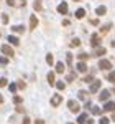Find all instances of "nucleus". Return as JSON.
Here are the masks:
<instances>
[{
    "label": "nucleus",
    "instance_id": "nucleus-1",
    "mask_svg": "<svg viewBox=\"0 0 115 124\" xmlns=\"http://www.w3.org/2000/svg\"><path fill=\"white\" fill-rule=\"evenodd\" d=\"M102 86V81L100 79H92L90 81V88H89V93H97Z\"/></svg>",
    "mask_w": 115,
    "mask_h": 124
},
{
    "label": "nucleus",
    "instance_id": "nucleus-2",
    "mask_svg": "<svg viewBox=\"0 0 115 124\" xmlns=\"http://www.w3.org/2000/svg\"><path fill=\"white\" fill-rule=\"evenodd\" d=\"M67 108H69L72 113H76V114L81 111V104H79L77 101H74V99H69V101H67Z\"/></svg>",
    "mask_w": 115,
    "mask_h": 124
},
{
    "label": "nucleus",
    "instance_id": "nucleus-3",
    "mask_svg": "<svg viewBox=\"0 0 115 124\" xmlns=\"http://www.w3.org/2000/svg\"><path fill=\"white\" fill-rule=\"evenodd\" d=\"M100 41H102V37L99 35V33H92L90 35V46H99L100 45Z\"/></svg>",
    "mask_w": 115,
    "mask_h": 124
},
{
    "label": "nucleus",
    "instance_id": "nucleus-4",
    "mask_svg": "<svg viewBox=\"0 0 115 124\" xmlns=\"http://www.w3.org/2000/svg\"><path fill=\"white\" fill-rule=\"evenodd\" d=\"M0 51H2L5 56H13V55H15V51L12 50V45H10V43H8V45H2Z\"/></svg>",
    "mask_w": 115,
    "mask_h": 124
},
{
    "label": "nucleus",
    "instance_id": "nucleus-5",
    "mask_svg": "<svg viewBox=\"0 0 115 124\" xmlns=\"http://www.w3.org/2000/svg\"><path fill=\"white\" fill-rule=\"evenodd\" d=\"M99 70H112V63L109 60H99Z\"/></svg>",
    "mask_w": 115,
    "mask_h": 124
},
{
    "label": "nucleus",
    "instance_id": "nucleus-6",
    "mask_svg": "<svg viewBox=\"0 0 115 124\" xmlns=\"http://www.w3.org/2000/svg\"><path fill=\"white\" fill-rule=\"evenodd\" d=\"M112 111H115V103L107 99V103L104 104V113H112Z\"/></svg>",
    "mask_w": 115,
    "mask_h": 124
},
{
    "label": "nucleus",
    "instance_id": "nucleus-7",
    "mask_svg": "<svg viewBox=\"0 0 115 124\" xmlns=\"http://www.w3.org/2000/svg\"><path fill=\"white\" fill-rule=\"evenodd\" d=\"M63 103V98H61V94H54L51 96V104L54 106V108H58V106Z\"/></svg>",
    "mask_w": 115,
    "mask_h": 124
},
{
    "label": "nucleus",
    "instance_id": "nucleus-8",
    "mask_svg": "<svg viewBox=\"0 0 115 124\" xmlns=\"http://www.w3.org/2000/svg\"><path fill=\"white\" fill-rule=\"evenodd\" d=\"M36 27H38V17H36V15H31V17H30V30L33 31Z\"/></svg>",
    "mask_w": 115,
    "mask_h": 124
},
{
    "label": "nucleus",
    "instance_id": "nucleus-9",
    "mask_svg": "<svg viewBox=\"0 0 115 124\" xmlns=\"http://www.w3.org/2000/svg\"><path fill=\"white\" fill-rule=\"evenodd\" d=\"M58 12H59L61 15H66L67 13V3L66 2H61V3L58 5Z\"/></svg>",
    "mask_w": 115,
    "mask_h": 124
},
{
    "label": "nucleus",
    "instance_id": "nucleus-10",
    "mask_svg": "<svg viewBox=\"0 0 115 124\" xmlns=\"http://www.w3.org/2000/svg\"><path fill=\"white\" fill-rule=\"evenodd\" d=\"M76 68H77L79 73H86V71H87V63H86V61H79V63L76 65Z\"/></svg>",
    "mask_w": 115,
    "mask_h": 124
},
{
    "label": "nucleus",
    "instance_id": "nucleus-11",
    "mask_svg": "<svg viewBox=\"0 0 115 124\" xmlns=\"http://www.w3.org/2000/svg\"><path fill=\"white\" fill-rule=\"evenodd\" d=\"M109 98H110V91H109V89L100 91V94H99V99H100V101H107Z\"/></svg>",
    "mask_w": 115,
    "mask_h": 124
},
{
    "label": "nucleus",
    "instance_id": "nucleus-12",
    "mask_svg": "<svg viewBox=\"0 0 115 124\" xmlns=\"http://www.w3.org/2000/svg\"><path fill=\"white\" fill-rule=\"evenodd\" d=\"M105 48H102L100 46V45H99V46H96V51H94V55H96V56H102V55H105Z\"/></svg>",
    "mask_w": 115,
    "mask_h": 124
},
{
    "label": "nucleus",
    "instance_id": "nucleus-13",
    "mask_svg": "<svg viewBox=\"0 0 115 124\" xmlns=\"http://www.w3.org/2000/svg\"><path fill=\"white\" fill-rule=\"evenodd\" d=\"M74 15H76V18H77V20L84 18V17H86V10H84V8H77Z\"/></svg>",
    "mask_w": 115,
    "mask_h": 124
},
{
    "label": "nucleus",
    "instance_id": "nucleus-14",
    "mask_svg": "<svg viewBox=\"0 0 115 124\" xmlns=\"http://www.w3.org/2000/svg\"><path fill=\"white\" fill-rule=\"evenodd\" d=\"M12 31H15V33H25V27L23 25H13Z\"/></svg>",
    "mask_w": 115,
    "mask_h": 124
},
{
    "label": "nucleus",
    "instance_id": "nucleus-15",
    "mask_svg": "<svg viewBox=\"0 0 115 124\" xmlns=\"http://www.w3.org/2000/svg\"><path fill=\"white\" fill-rule=\"evenodd\" d=\"M110 30H112V23H107V25H104V27H100V33L105 35V33H109Z\"/></svg>",
    "mask_w": 115,
    "mask_h": 124
},
{
    "label": "nucleus",
    "instance_id": "nucleus-16",
    "mask_svg": "<svg viewBox=\"0 0 115 124\" xmlns=\"http://www.w3.org/2000/svg\"><path fill=\"white\" fill-rule=\"evenodd\" d=\"M64 70H66L64 63H56V73H58V75H63V73H64Z\"/></svg>",
    "mask_w": 115,
    "mask_h": 124
},
{
    "label": "nucleus",
    "instance_id": "nucleus-17",
    "mask_svg": "<svg viewBox=\"0 0 115 124\" xmlns=\"http://www.w3.org/2000/svg\"><path fill=\"white\" fill-rule=\"evenodd\" d=\"M96 13L99 15V17H102V15H105V13H107V8L104 7V5H100V7H97V8H96Z\"/></svg>",
    "mask_w": 115,
    "mask_h": 124
},
{
    "label": "nucleus",
    "instance_id": "nucleus-18",
    "mask_svg": "<svg viewBox=\"0 0 115 124\" xmlns=\"http://www.w3.org/2000/svg\"><path fill=\"white\" fill-rule=\"evenodd\" d=\"M8 43H10V45H13V46H18L20 40L17 38V37H12V35H10V37H8Z\"/></svg>",
    "mask_w": 115,
    "mask_h": 124
},
{
    "label": "nucleus",
    "instance_id": "nucleus-19",
    "mask_svg": "<svg viewBox=\"0 0 115 124\" xmlns=\"http://www.w3.org/2000/svg\"><path fill=\"white\" fill-rule=\"evenodd\" d=\"M46 76H48V83H49V85H51V86H53V85H54V83H56V79H54V76H56V75H54L53 71H49V73H48V75H46Z\"/></svg>",
    "mask_w": 115,
    "mask_h": 124
},
{
    "label": "nucleus",
    "instance_id": "nucleus-20",
    "mask_svg": "<svg viewBox=\"0 0 115 124\" xmlns=\"http://www.w3.org/2000/svg\"><path fill=\"white\" fill-rule=\"evenodd\" d=\"M87 119V113H82V114H79V117H77V124H84Z\"/></svg>",
    "mask_w": 115,
    "mask_h": 124
},
{
    "label": "nucleus",
    "instance_id": "nucleus-21",
    "mask_svg": "<svg viewBox=\"0 0 115 124\" xmlns=\"http://www.w3.org/2000/svg\"><path fill=\"white\" fill-rule=\"evenodd\" d=\"M89 58H90L89 53H79V55H77V60H81V61H86V60H89Z\"/></svg>",
    "mask_w": 115,
    "mask_h": 124
},
{
    "label": "nucleus",
    "instance_id": "nucleus-22",
    "mask_svg": "<svg viewBox=\"0 0 115 124\" xmlns=\"http://www.w3.org/2000/svg\"><path fill=\"white\" fill-rule=\"evenodd\" d=\"M46 63H48L49 66H51V65H54V56H53L51 53H48V55H46Z\"/></svg>",
    "mask_w": 115,
    "mask_h": 124
},
{
    "label": "nucleus",
    "instance_id": "nucleus-23",
    "mask_svg": "<svg viewBox=\"0 0 115 124\" xmlns=\"http://www.w3.org/2000/svg\"><path fill=\"white\" fill-rule=\"evenodd\" d=\"M33 7H35V10H43V3H41V0H35V3H33Z\"/></svg>",
    "mask_w": 115,
    "mask_h": 124
},
{
    "label": "nucleus",
    "instance_id": "nucleus-24",
    "mask_svg": "<svg viewBox=\"0 0 115 124\" xmlns=\"http://www.w3.org/2000/svg\"><path fill=\"white\" fill-rule=\"evenodd\" d=\"M54 85H56V88L59 89V91L66 89V83H64V81H58V83H54Z\"/></svg>",
    "mask_w": 115,
    "mask_h": 124
},
{
    "label": "nucleus",
    "instance_id": "nucleus-25",
    "mask_svg": "<svg viewBox=\"0 0 115 124\" xmlns=\"http://www.w3.org/2000/svg\"><path fill=\"white\" fill-rule=\"evenodd\" d=\"M7 86H8V91H10V93H13V94L17 93V85H15V83H10V85H7Z\"/></svg>",
    "mask_w": 115,
    "mask_h": 124
},
{
    "label": "nucleus",
    "instance_id": "nucleus-26",
    "mask_svg": "<svg viewBox=\"0 0 115 124\" xmlns=\"http://www.w3.org/2000/svg\"><path fill=\"white\" fill-rule=\"evenodd\" d=\"M0 65L2 66H7L8 65V56H0Z\"/></svg>",
    "mask_w": 115,
    "mask_h": 124
},
{
    "label": "nucleus",
    "instance_id": "nucleus-27",
    "mask_svg": "<svg viewBox=\"0 0 115 124\" xmlns=\"http://www.w3.org/2000/svg\"><path fill=\"white\" fill-rule=\"evenodd\" d=\"M21 103H23V98H20V96H15V98H13V104H21Z\"/></svg>",
    "mask_w": 115,
    "mask_h": 124
},
{
    "label": "nucleus",
    "instance_id": "nucleus-28",
    "mask_svg": "<svg viewBox=\"0 0 115 124\" xmlns=\"http://www.w3.org/2000/svg\"><path fill=\"white\" fill-rule=\"evenodd\" d=\"M107 79H109L110 83H115V71H110V75L107 76Z\"/></svg>",
    "mask_w": 115,
    "mask_h": 124
},
{
    "label": "nucleus",
    "instance_id": "nucleus-29",
    "mask_svg": "<svg viewBox=\"0 0 115 124\" xmlns=\"http://www.w3.org/2000/svg\"><path fill=\"white\" fill-rule=\"evenodd\" d=\"M74 78H76V73H74V71H71V73L67 75V83H71V81H74Z\"/></svg>",
    "mask_w": 115,
    "mask_h": 124
},
{
    "label": "nucleus",
    "instance_id": "nucleus-30",
    "mask_svg": "<svg viewBox=\"0 0 115 124\" xmlns=\"http://www.w3.org/2000/svg\"><path fill=\"white\" fill-rule=\"evenodd\" d=\"M90 109H92V114H96V116H99L100 113H102V109H100V108H96V106H94V108H90Z\"/></svg>",
    "mask_w": 115,
    "mask_h": 124
},
{
    "label": "nucleus",
    "instance_id": "nucleus-31",
    "mask_svg": "<svg viewBox=\"0 0 115 124\" xmlns=\"http://www.w3.org/2000/svg\"><path fill=\"white\" fill-rule=\"evenodd\" d=\"M17 88H18V89H25V88H26L25 81H18V83H17Z\"/></svg>",
    "mask_w": 115,
    "mask_h": 124
},
{
    "label": "nucleus",
    "instance_id": "nucleus-32",
    "mask_svg": "<svg viewBox=\"0 0 115 124\" xmlns=\"http://www.w3.org/2000/svg\"><path fill=\"white\" fill-rule=\"evenodd\" d=\"M71 45H72V46H79V45H81V40H79V38H74L72 41H71Z\"/></svg>",
    "mask_w": 115,
    "mask_h": 124
},
{
    "label": "nucleus",
    "instance_id": "nucleus-33",
    "mask_svg": "<svg viewBox=\"0 0 115 124\" xmlns=\"http://www.w3.org/2000/svg\"><path fill=\"white\" fill-rule=\"evenodd\" d=\"M8 85V81H7V78H0V86L3 88V86H7Z\"/></svg>",
    "mask_w": 115,
    "mask_h": 124
},
{
    "label": "nucleus",
    "instance_id": "nucleus-34",
    "mask_svg": "<svg viewBox=\"0 0 115 124\" xmlns=\"http://www.w3.org/2000/svg\"><path fill=\"white\" fill-rule=\"evenodd\" d=\"M66 58H67V65H72V55L67 51V55H66Z\"/></svg>",
    "mask_w": 115,
    "mask_h": 124
},
{
    "label": "nucleus",
    "instance_id": "nucleus-35",
    "mask_svg": "<svg viewBox=\"0 0 115 124\" xmlns=\"http://www.w3.org/2000/svg\"><path fill=\"white\" fill-rule=\"evenodd\" d=\"M86 98H87L86 91H79V99H86Z\"/></svg>",
    "mask_w": 115,
    "mask_h": 124
},
{
    "label": "nucleus",
    "instance_id": "nucleus-36",
    "mask_svg": "<svg viewBox=\"0 0 115 124\" xmlns=\"http://www.w3.org/2000/svg\"><path fill=\"white\" fill-rule=\"evenodd\" d=\"M99 124H109V117H100Z\"/></svg>",
    "mask_w": 115,
    "mask_h": 124
},
{
    "label": "nucleus",
    "instance_id": "nucleus-37",
    "mask_svg": "<svg viewBox=\"0 0 115 124\" xmlns=\"http://www.w3.org/2000/svg\"><path fill=\"white\" fill-rule=\"evenodd\" d=\"M2 22L7 25V23H8V15H5V13H3V15H2Z\"/></svg>",
    "mask_w": 115,
    "mask_h": 124
},
{
    "label": "nucleus",
    "instance_id": "nucleus-38",
    "mask_svg": "<svg viewBox=\"0 0 115 124\" xmlns=\"http://www.w3.org/2000/svg\"><path fill=\"white\" fill-rule=\"evenodd\" d=\"M90 25H92V27H99V20H97V18L90 20Z\"/></svg>",
    "mask_w": 115,
    "mask_h": 124
},
{
    "label": "nucleus",
    "instance_id": "nucleus-39",
    "mask_svg": "<svg viewBox=\"0 0 115 124\" xmlns=\"http://www.w3.org/2000/svg\"><path fill=\"white\" fill-rule=\"evenodd\" d=\"M92 79H94V76H86L84 78V83H90Z\"/></svg>",
    "mask_w": 115,
    "mask_h": 124
},
{
    "label": "nucleus",
    "instance_id": "nucleus-40",
    "mask_svg": "<svg viewBox=\"0 0 115 124\" xmlns=\"http://www.w3.org/2000/svg\"><path fill=\"white\" fill-rule=\"evenodd\" d=\"M21 124H30V117L28 116H25V119L21 121Z\"/></svg>",
    "mask_w": 115,
    "mask_h": 124
},
{
    "label": "nucleus",
    "instance_id": "nucleus-41",
    "mask_svg": "<svg viewBox=\"0 0 115 124\" xmlns=\"http://www.w3.org/2000/svg\"><path fill=\"white\" fill-rule=\"evenodd\" d=\"M17 111H18V113H21V114H25V109H23L20 104H18V108H17Z\"/></svg>",
    "mask_w": 115,
    "mask_h": 124
},
{
    "label": "nucleus",
    "instance_id": "nucleus-42",
    "mask_svg": "<svg viewBox=\"0 0 115 124\" xmlns=\"http://www.w3.org/2000/svg\"><path fill=\"white\" fill-rule=\"evenodd\" d=\"M84 124H94V119H89V117H87V119H86V123H84Z\"/></svg>",
    "mask_w": 115,
    "mask_h": 124
},
{
    "label": "nucleus",
    "instance_id": "nucleus-43",
    "mask_svg": "<svg viewBox=\"0 0 115 124\" xmlns=\"http://www.w3.org/2000/svg\"><path fill=\"white\" fill-rule=\"evenodd\" d=\"M7 3H8L10 7H13V5H15V0H7Z\"/></svg>",
    "mask_w": 115,
    "mask_h": 124
},
{
    "label": "nucleus",
    "instance_id": "nucleus-44",
    "mask_svg": "<svg viewBox=\"0 0 115 124\" xmlns=\"http://www.w3.org/2000/svg\"><path fill=\"white\" fill-rule=\"evenodd\" d=\"M35 124H45V121H43V119H36V121H35Z\"/></svg>",
    "mask_w": 115,
    "mask_h": 124
},
{
    "label": "nucleus",
    "instance_id": "nucleus-45",
    "mask_svg": "<svg viewBox=\"0 0 115 124\" xmlns=\"http://www.w3.org/2000/svg\"><path fill=\"white\" fill-rule=\"evenodd\" d=\"M69 23H71V22H69V20H63V25H64V27H67V25H69Z\"/></svg>",
    "mask_w": 115,
    "mask_h": 124
},
{
    "label": "nucleus",
    "instance_id": "nucleus-46",
    "mask_svg": "<svg viewBox=\"0 0 115 124\" xmlns=\"http://www.w3.org/2000/svg\"><path fill=\"white\" fill-rule=\"evenodd\" d=\"M84 108H86V109H90V101H87V103H86V106H84Z\"/></svg>",
    "mask_w": 115,
    "mask_h": 124
},
{
    "label": "nucleus",
    "instance_id": "nucleus-47",
    "mask_svg": "<svg viewBox=\"0 0 115 124\" xmlns=\"http://www.w3.org/2000/svg\"><path fill=\"white\" fill-rule=\"evenodd\" d=\"M114 114H112V121H115V111H112Z\"/></svg>",
    "mask_w": 115,
    "mask_h": 124
},
{
    "label": "nucleus",
    "instance_id": "nucleus-48",
    "mask_svg": "<svg viewBox=\"0 0 115 124\" xmlns=\"http://www.w3.org/2000/svg\"><path fill=\"white\" fill-rule=\"evenodd\" d=\"M2 103H3V96L0 94V104H2Z\"/></svg>",
    "mask_w": 115,
    "mask_h": 124
},
{
    "label": "nucleus",
    "instance_id": "nucleus-49",
    "mask_svg": "<svg viewBox=\"0 0 115 124\" xmlns=\"http://www.w3.org/2000/svg\"><path fill=\"white\" fill-rule=\"evenodd\" d=\"M110 93H114V94H115V86H114V88H112V91H110Z\"/></svg>",
    "mask_w": 115,
    "mask_h": 124
},
{
    "label": "nucleus",
    "instance_id": "nucleus-50",
    "mask_svg": "<svg viewBox=\"0 0 115 124\" xmlns=\"http://www.w3.org/2000/svg\"><path fill=\"white\" fill-rule=\"evenodd\" d=\"M74 2H79V0H74Z\"/></svg>",
    "mask_w": 115,
    "mask_h": 124
},
{
    "label": "nucleus",
    "instance_id": "nucleus-51",
    "mask_svg": "<svg viewBox=\"0 0 115 124\" xmlns=\"http://www.w3.org/2000/svg\"><path fill=\"white\" fill-rule=\"evenodd\" d=\"M0 37H2V35H0Z\"/></svg>",
    "mask_w": 115,
    "mask_h": 124
}]
</instances>
